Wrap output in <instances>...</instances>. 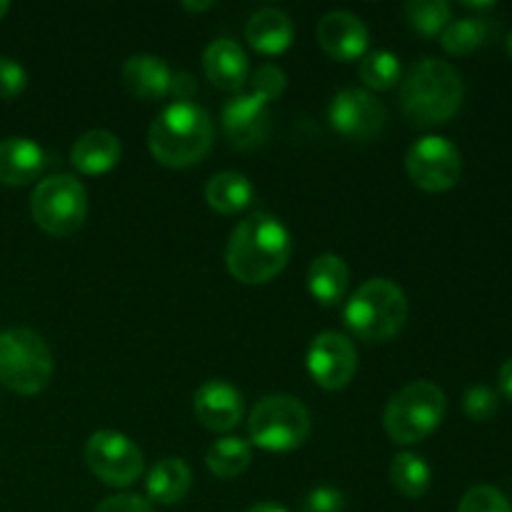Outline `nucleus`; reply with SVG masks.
<instances>
[{"label": "nucleus", "instance_id": "1", "mask_svg": "<svg viewBox=\"0 0 512 512\" xmlns=\"http://www.w3.org/2000/svg\"><path fill=\"white\" fill-rule=\"evenodd\" d=\"M293 253V238L283 220L255 210L230 233L225 263L230 275L245 285H263L278 278Z\"/></svg>", "mask_w": 512, "mask_h": 512}, {"label": "nucleus", "instance_id": "2", "mask_svg": "<svg viewBox=\"0 0 512 512\" xmlns=\"http://www.w3.org/2000/svg\"><path fill=\"white\" fill-rule=\"evenodd\" d=\"M463 98V75L448 60H420L400 83V108L415 128H435L448 123L460 110Z\"/></svg>", "mask_w": 512, "mask_h": 512}, {"label": "nucleus", "instance_id": "3", "mask_svg": "<svg viewBox=\"0 0 512 512\" xmlns=\"http://www.w3.org/2000/svg\"><path fill=\"white\" fill-rule=\"evenodd\" d=\"M213 148V118L195 103H170L148 128V150L165 168L198 165Z\"/></svg>", "mask_w": 512, "mask_h": 512}, {"label": "nucleus", "instance_id": "4", "mask_svg": "<svg viewBox=\"0 0 512 512\" xmlns=\"http://www.w3.org/2000/svg\"><path fill=\"white\" fill-rule=\"evenodd\" d=\"M343 318L355 338L368 343H388L405 328L408 298L393 280L370 278L350 295Z\"/></svg>", "mask_w": 512, "mask_h": 512}, {"label": "nucleus", "instance_id": "5", "mask_svg": "<svg viewBox=\"0 0 512 512\" xmlns=\"http://www.w3.org/2000/svg\"><path fill=\"white\" fill-rule=\"evenodd\" d=\"M448 410L445 393L430 380L405 385L385 405V433L398 445H415L440 428Z\"/></svg>", "mask_w": 512, "mask_h": 512}, {"label": "nucleus", "instance_id": "6", "mask_svg": "<svg viewBox=\"0 0 512 512\" xmlns=\"http://www.w3.org/2000/svg\"><path fill=\"white\" fill-rule=\"evenodd\" d=\"M313 430L310 410L298 398L285 393L265 395L248 415V438L255 448L268 453L298 450Z\"/></svg>", "mask_w": 512, "mask_h": 512}, {"label": "nucleus", "instance_id": "7", "mask_svg": "<svg viewBox=\"0 0 512 512\" xmlns=\"http://www.w3.org/2000/svg\"><path fill=\"white\" fill-rule=\"evenodd\" d=\"M55 360L35 330L10 328L0 333V383L18 395H38L53 378Z\"/></svg>", "mask_w": 512, "mask_h": 512}, {"label": "nucleus", "instance_id": "8", "mask_svg": "<svg viewBox=\"0 0 512 512\" xmlns=\"http://www.w3.org/2000/svg\"><path fill=\"white\" fill-rule=\"evenodd\" d=\"M30 213L40 230L55 238H68L83 228L88 218V193L73 175H50L35 185Z\"/></svg>", "mask_w": 512, "mask_h": 512}, {"label": "nucleus", "instance_id": "9", "mask_svg": "<svg viewBox=\"0 0 512 512\" xmlns=\"http://www.w3.org/2000/svg\"><path fill=\"white\" fill-rule=\"evenodd\" d=\"M85 463L90 473L110 488H130L145 468L138 445L115 430H98L90 435L85 445Z\"/></svg>", "mask_w": 512, "mask_h": 512}, {"label": "nucleus", "instance_id": "10", "mask_svg": "<svg viewBox=\"0 0 512 512\" xmlns=\"http://www.w3.org/2000/svg\"><path fill=\"white\" fill-rule=\"evenodd\" d=\"M405 170L425 193H445L458 185L463 175V158L460 150L443 135H423L410 145L405 155Z\"/></svg>", "mask_w": 512, "mask_h": 512}, {"label": "nucleus", "instance_id": "11", "mask_svg": "<svg viewBox=\"0 0 512 512\" xmlns=\"http://www.w3.org/2000/svg\"><path fill=\"white\" fill-rule=\"evenodd\" d=\"M308 373L323 390H343L358 373V350L353 340L335 330L315 335L308 348Z\"/></svg>", "mask_w": 512, "mask_h": 512}, {"label": "nucleus", "instance_id": "12", "mask_svg": "<svg viewBox=\"0 0 512 512\" xmlns=\"http://www.w3.org/2000/svg\"><path fill=\"white\" fill-rule=\"evenodd\" d=\"M330 128L348 140H370L380 135L388 120V110L370 90L345 88L330 100Z\"/></svg>", "mask_w": 512, "mask_h": 512}, {"label": "nucleus", "instance_id": "13", "mask_svg": "<svg viewBox=\"0 0 512 512\" xmlns=\"http://www.w3.org/2000/svg\"><path fill=\"white\" fill-rule=\"evenodd\" d=\"M223 130L230 145L238 150H253L268 140L270 108L258 95L238 93L223 108Z\"/></svg>", "mask_w": 512, "mask_h": 512}, {"label": "nucleus", "instance_id": "14", "mask_svg": "<svg viewBox=\"0 0 512 512\" xmlns=\"http://www.w3.org/2000/svg\"><path fill=\"white\" fill-rule=\"evenodd\" d=\"M318 43L333 60L350 63L368 53L370 30L360 15L350 10H330L318 23Z\"/></svg>", "mask_w": 512, "mask_h": 512}, {"label": "nucleus", "instance_id": "15", "mask_svg": "<svg viewBox=\"0 0 512 512\" xmlns=\"http://www.w3.org/2000/svg\"><path fill=\"white\" fill-rule=\"evenodd\" d=\"M195 418L213 433H228L243 420L245 400L235 385L225 380H205L193 398Z\"/></svg>", "mask_w": 512, "mask_h": 512}, {"label": "nucleus", "instance_id": "16", "mask_svg": "<svg viewBox=\"0 0 512 512\" xmlns=\"http://www.w3.org/2000/svg\"><path fill=\"white\" fill-rule=\"evenodd\" d=\"M203 70L205 78L225 93H240L243 85L248 83L250 65L248 55L235 40L220 38L205 48L203 53Z\"/></svg>", "mask_w": 512, "mask_h": 512}, {"label": "nucleus", "instance_id": "17", "mask_svg": "<svg viewBox=\"0 0 512 512\" xmlns=\"http://www.w3.org/2000/svg\"><path fill=\"white\" fill-rule=\"evenodd\" d=\"M123 83L138 100H163L173 90V70L163 58L150 53L130 55L123 63Z\"/></svg>", "mask_w": 512, "mask_h": 512}, {"label": "nucleus", "instance_id": "18", "mask_svg": "<svg viewBox=\"0 0 512 512\" xmlns=\"http://www.w3.org/2000/svg\"><path fill=\"white\" fill-rule=\"evenodd\" d=\"M45 153L30 138H5L0 140V183L3 185H28L43 173Z\"/></svg>", "mask_w": 512, "mask_h": 512}, {"label": "nucleus", "instance_id": "19", "mask_svg": "<svg viewBox=\"0 0 512 512\" xmlns=\"http://www.w3.org/2000/svg\"><path fill=\"white\" fill-rule=\"evenodd\" d=\"M245 38L258 53L280 55L293 45L295 25L280 8H260L250 15Z\"/></svg>", "mask_w": 512, "mask_h": 512}, {"label": "nucleus", "instance_id": "20", "mask_svg": "<svg viewBox=\"0 0 512 512\" xmlns=\"http://www.w3.org/2000/svg\"><path fill=\"white\" fill-rule=\"evenodd\" d=\"M120 153L123 148H120L118 135L110 130H88L75 140L70 150V163L83 175H103L118 165Z\"/></svg>", "mask_w": 512, "mask_h": 512}, {"label": "nucleus", "instance_id": "21", "mask_svg": "<svg viewBox=\"0 0 512 512\" xmlns=\"http://www.w3.org/2000/svg\"><path fill=\"white\" fill-rule=\"evenodd\" d=\"M193 488V473L183 458H163L150 468L145 490L153 503L175 505L188 498Z\"/></svg>", "mask_w": 512, "mask_h": 512}, {"label": "nucleus", "instance_id": "22", "mask_svg": "<svg viewBox=\"0 0 512 512\" xmlns=\"http://www.w3.org/2000/svg\"><path fill=\"white\" fill-rule=\"evenodd\" d=\"M350 285V268L340 255L323 253L310 263L308 290L320 305H338Z\"/></svg>", "mask_w": 512, "mask_h": 512}, {"label": "nucleus", "instance_id": "23", "mask_svg": "<svg viewBox=\"0 0 512 512\" xmlns=\"http://www.w3.org/2000/svg\"><path fill=\"white\" fill-rule=\"evenodd\" d=\"M205 200L210 208L220 215L243 213L253 200V185L243 173L235 170H223L215 173L205 185Z\"/></svg>", "mask_w": 512, "mask_h": 512}, {"label": "nucleus", "instance_id": "24", "mask_svg": "<svg viewBox=\"0 0 512 512\" xmlns=\"http://www.w3.org/2000/svg\"><path fill=\"white\" fill-rule=\"evenodd\" d=\"M250 460H253V448L248 440L235 438V435L215 440L205 455V465L220 480H233L243 475L250 468Z\"/></svg>", "mask_w": 512, "mask_h": 512}, {"label": "nucleus", "instance_id": "25", "mask_svg": "<svg viewBox=\"0 0 512 512\" xmlns=\"http://www.w3.org/2000/svg\"><path fill=\"white\" fill-rule=\"evenodd\" d=\"M390 483L403 498L418 500L423 498L433 483V470L418 453H398L390 465Z\"/></svg>", "mask_w": 512, "mask_h": 512}, {"label": "nucleus", "instance_id": "26", "mask_svg": "<svg viewBox=\"0 0 512 512\" xmlns=\"http://www.w3.org/2000/svg\"><path fill=\"white\" fill-rule=\"evenodd\" d=\"M490 35V25L485 18H458V20H450L448 28L440 33V45L448 55H468L473 50H478L480 45L488 40Z\"/></svg>", "mask_w": 512, "mask_h": 512}, {"label": "nucleus", "instance_id": "27", "mask_svg": "<svg viewBox=\"0 0 512 512\" xmlns=\"http://www.w3.org/2000/svg\"><path fill=\"white\" fill-rule=\"evenodd\" d=\"M358 73L360 80L370 90L385 93V90H393L400 83V73L403 70H400V60L395 53H390V50H370V53H365L360 58Z\"/></svg>", "mask_w": 512, "mask_h": 512}, {"label": "nucleus", "instance_id": "28", "mask_svg": "<svg viewBox=\"0 0 512 512\" xmlns=\"http://www.w3.org/2000/svg\"><path fill=\"white\" fill-rule=\"evenodd\" d=\"M405 18L415 33H420L423 38H435L448 28V23L453 20V10L445 0H410L405 5Z\"/></svg>", "mask_w": 512, "mask_h": 512}, {"label": "nucleus", "instance_id": "29", "mask_svg": "<svg viewBox=\"0 0 512 512\" xmlns=\"http://www.w3.org/2000/svg\"><path fill=\"white\" fill-rule=\"evenodd\" d=\"M458 512H512V505L495 485H475L463 495Z\"/></svg>", "mask_w": 512, "mask_h": 512}, {"label": "nucleus", "instance_id": "30", "mask_svg": "<svg viewBox=\"0 0 512 512\" xmlns=\"http://www.w3.org/2000/svg\"><path fill=\"white\" fill-rule=\"evenodd\" d=\"M500 408V393L488 385H475L463 395V410L473 423H488Z\"/></svg>", "mask_w": 512, "mask_h": 512}, {"label": "nucleus", "instance_id": "31", "mask_svg": "<svg viewBox=\"0 0 512 512\" xmlns=\"http://www.w3.org/2000/svg\"><path fill=\"white\" fill-rule=\"evenodd\" d=\"M250 85H253V95H258L263 103L270 105L273 100H278L280 95L285 93V88H288V78H285V73L278 68V65L265 63L255 70Z\"/></svg>", "mask_w": 512, "mask_h": 512}, {"label": "nucleus", "instance_id": "32", "mask_svg": "<svg viewBox=\"0 0 512 512\" xmlns=\"http://www.w3.org/2000/svg\"><path fill=\"white\" fill-rule=\"evenodd\" d=\"M28 85V73L23 65L13 58L0 55V100H10L20 95Z\"/></svg>", "mask_w": 512, "mask_h": 512}, {"label": "nucleus", "instance_id": "33", "mask_svg": "<svg viewBox=\"0 0 512 512\" xmlns=\"http://www.w3.org/2000/svg\"><path fill=\"white\" fill-rule=\"evenodd\" d=\"M345 495L333 485H318L308 493L303 503V512H343Z\"/></svg>", "mask_w": 512, "mask_h": 512}, {"label": "nucleus", "instance_id": "34", "mask_svg": "<svg viewBox=\"0 0 512 512\" xmlns=\"http://www.w3.org/2000/svg\"><path fill=\"white\" fill-rule=\"evenodd\" d=\"M95 512H153V508H150L148 500L140 498V495L123 493L105 498L103 503L95 508Z\"/></svg>", "mask_w": 512, "mask_h": 512}, {"label": "nucleus", "instance_id": "35", "mask_svg": "<svg viewBox=\"0 0 512 512\" xmlns=\"http://www.w3.org/2000/svg\"><path fill=\"white\" fill-rule=\"evenodd\" d=\"M195 93H198V83L193 80V75L173 73V90H170V95H175V103H190Z\"/></svg>", "mask_w": 512, "mask_h": 512}, {"label": "nucleus", "instance_id": "36", "mask_svg": "<svg viewBox=\"0 0 512 512\" xmlns=\"http://www.w3.org/2000/svg\"><path fill=\"white\" fill-rule=\"evenodd\" d=\"M498 385H500V395H503L505 400H510V403H512V358L505 360L503 368H500Z\"/></svg>", "mask_w": 512, "mask_h": 512}, {"label": "nucleus", "instance_id": "37", "mask_svg": "<svg viewBox=\"0 0 512 512\" xmlns=\"http://www.w3.org/2000/svg\"><path fill=\"white\" fill-rule=\"evenodd\" d=\"M245 512H290L288 508H283V505H275V503H260V505H253L250 510Z\"/></svg>", "mask_w": 512, "mask_h": 512}, {"label": "nucleus", "instance_id": "38", "mask_svg": "<svg viewBox=\"0 0 512 512\" xmlns=\"http://www.w3.org/2000/svg\"><path fill=\"white\" fill-rule=\"evenodd\" d=\"M183 8L188 10V13H205V10H213L215 3L213 0H208V3H183Z\"/></svg>", "mask_w": 512, "mask_h": 512}, {"label": "nucleus", "instance_id": "39", "mask_svg": "<svg viewBox=\"0 0 512 512\" xmlns=\"http://www.w3.org/2000/svg\"><path fill=\"white\" fill-rule=\"evenodd\" d=\"M463 8H468V10H493L495 3H493V0H488V3H473V0H463Z\"/></svg>", "mask_w": 512, "mask_h": 512}, {"label": "nucleus", "instance_id": "40", "mask_svg": "<svg viewBox=\"0 0 512 512\" xmlns=\"http://www.w3.org/2000/svg\"><path fill=\"white\" fill-rule=\"evenodd\" d=\"M8 10H10V3H8V0H0V20H3L5 15H8Z\"/></svg>", "mask_w": 512, "mask_h": 512}, {"label": "nucleus", "instance_id": "41", "mask_svg": "<svg viewBox=\"0 0 512 512\" xmlns=\"http://www.w3.org/2000/svg\"><path fill=\"white\" fill-rule=\"evenodd\" d=\"M505 45H508V53H510V58H512V30L508 33V40H505Z\"/></svg>", "mask_w": 512, "mask_h": 512}]
</instances>
